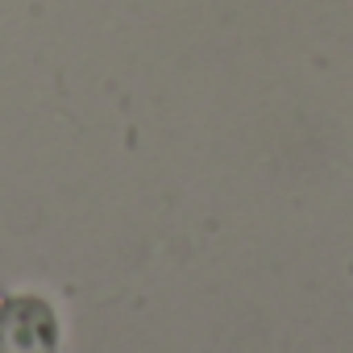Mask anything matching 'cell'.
<instances>
[{
  "label": "cell",
  "mask_w": 353,
  "mask_h": 353,
  "mask_svg": "<svg viewBox=\"0 0 353 353\" xmlns=\"http://www.w3.org/2000/svg\"><path fill=\"white\" fill-rule=\"evenodd\" d=\"M0 353H59V316L38 295L0 303Z\"/></svg>",
  "instance_id": "6da1fadb"
}]
</instances>
